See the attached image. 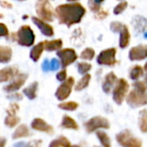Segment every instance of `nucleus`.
<instances>
[{
  "instance_id": "nucleus-20",
  "label": "nucleus",
  "mask_w": 147,
  "mask_h": 147,
  "mask_svg": "<svg viewBox=\"0 0 147 147\" xmlns=\"http://www.w3.org/2000/svg\"><path fill=\"white\" fill-rule=\"evenodd\" d=\"M60 127L65 129H71V130H75V131H78L79 129V126L77 123V121L69 115L63 116Z\"/></svg>"
},
{
  "instance_id": "nucleus-45",
  "label": "nucleus",
  "mask_w": 147,
  "mask_h": 147,
  "mask_svg": "<svg viewBox=\"0 0 147 147\" xmlns=\"http://www.w3.org/2000/svg\"><path fill=\"white\" fill-rule=\"evenodd\" d=\"M6 145V140L3 138H0V146H4Z\"/></svg>"
},
{
  "instance_id": "nucleus-14",
  "label": "nucleus",
  "mask_w": 147,
  "mask_h": 147,
  "mask_svg": "<svg viewBox=\"0 0 147 147\" xmlns=\"http://www.w3.org/2000/svg\"><path fill=\"white\" fill-rule=\"evenodd\" d=\"M32 21L34 22V24L40 29V31L41 32V34L47 37H52L54 35V30L53 26H51L50 24H48L47 22H46V21L36 17V16H32Z\"/></svg>"
},
{
  "instance_id": "nucleus-32",
  "label": "nucleus",
  "mask_w": 147,
  "mask_h": 147,
  "mask_svg": "<svg viewBox=\"0 0 147 147\" xmlns=\"http://www.w3.org/2000/svg\"><path fill=\"white\" fill-rule=\"evenodd\" d=\"M96 55V52L93 48L91 47H87L85 48L80 54V59H84V60H92Z\"/></svg>"
},
{
  "instance_id": "nucleus-6",
  "label": "nucleus",
  "mask_w": 147,
  "mask_h": 147,
  "mask_svg": "<svg viewBox=\"0 0 147 147\" xmlns=\"http://www.w3.org/2000/svg\"><path fill=\"white\" fill-rule=\"evenodd\" d=\"M129 90V84L125 78L117 80L113 90V100L117 105H121L125 101Z\"/></svg>"
},
{
  "instance_id": "nucleus-35",
  "label": "nucleus",
  "mask_w": 147,
  "mask_h": 147,
  "mask_svg": "<svg viewBox=\"0 0 147 147\" xmlns=\"http://www.w3.org/2000/svg\"><path fill=\"white\" fill-rule=\"evenodd\" d=\"M60 66H61V64L59 59L53 58L50 60V71H58L60 68Z\"/></svg>"
},
{
  "instance_id": "nucleus-22",
  "label": "nucleus",
  "mask_w": 147,
  "mask_h": 147,
  "mask_svg": "<svg viewBox=\"0 0 147 147\" xmlns=\"http://www.w3.org/2000/svg\"><path fill=\"white\" fill-rule=\"evenodd\" d=\"M44 50L45 49H44V43H43V41L36 44L35 46L33 47V48L30 51V53H29L30 59L34 62H37L40 59V56L42 55V53H43Z\"/></svg>"
},
{
  "instance_id": "nucleus-7",
  "label": "nucleus",
  "mask_w": 147,
  "mask_h": 147,
  "mask_svg": "<svg viewBox=\"0 0 147 147\" xmlns=\"http://www.w3.org/2000/svg\"><path fill=\"white\" fill-rule=\"evenodd\" d=\"M35 11L39 18L46 22H53L54 16V11L50 4L49 1L38 0L35 4Z\"/></svg>"
},
{
  "instance_id": "nucleus-31",
  "label": "nucleus",
  "mask_w": 147,
  "mask_h": 147,
  "mask_svg": "<svg viewBox=\"0 0 147 147\" xmlns=\"http://www.w3.org/2000/svg\"><path fill=\"white\" fill-rule=\"evenodd\" d=\"M78 106H79V104L76 102H73V101L61 102L58 105V107L60 109H63L65 111H75L78 108Z\"/></svg>"
},
{
  "instance_id": "nucleus-28",
  "label": "nucleus",
  "mask_w": 147,
  "mask_h": 147,
  "mask_svg": "<svg viewBox=\"0 0 147 147\" xmlns=\"http://www.w3.org/2000/svg\"><path fill=\"white\" fill-rule=\"evenodd\" d=\"M139 126L142 133H147V109H143L140 112L139 115Z\"/></svg>"
},
{
  "instance_id": "nucleus-40",
  "label": "nucleus",
  "mask_w": 147,
  "mask_h": 147,
  "mask_svg": "<svg viewBox=\"0 0 147 147\" xmlns=\"http://www.w3.org/2000/svg\"><path fill=\"white\" fill-rule=\"evenodd\" d=\"M9 34V29L7 26L2 22H0V37L7 36Z\"/></svg>"
},
{
  "instance_id": "nucleus-15",
  "label": "nucleus",
  "mask_w": 147,
  "mask_h": 147,
  "mask_svg": "<svg viewBox=\"0 0 147 147\" xmlns=\"http://www.w3.org/2000/svg\"><path fill=\"white\" fill-rule=\"evenodd\" d=\"M31 127H32V129H34L35 131L43 132L47 134H53L54 132L53 127L41 118L34 119L33 121L31 122Z\"/></svg>"
},
{
  "instance_id": "nucleus-11",
  "label": "nucleus",
  "mask_w": 147,
  "mask_h": 147,
  "mask_svg": "<svg viewBox=\"0 0 147 147\" xmlns=\"http://www.w3.org/2000/svg\"><path fill=\"white\" fill-rule=\"evenodd\" d=\"M57 56L60 59V64L63 68L67 67L71 64L74 63L78 59V54L76 51L72 48H64L59 49L56 53Z\"/></svg>"
},
{
  "instance_id": "nucleus-49",
  "label": "nucleus",
  "mask_w": 147,
  "mask_h": 147,
  "mask_svg": "<svg viewBox=\"0 0 147 147\" xmlns=\"http://www.w3.org/2000/svg\"><path fill=\"white\" fill-rule=\"evenodd\" d=\"M145 38L147 39V33H145Z\"/></svg>"
},
{
  "instance_id": "nucleus-47",
  "label": "nucleus",
  "mask_w": 147,
  "mask_h": 147,
  "mask_svg": "<svg viewBox=\"0 0 147 147\" xmlns=\"http://www.w3.org/2000/svg\"><path fill=\"white\" fill-rule=\"evenodd\" d=\"M66 1L71 2V3H73V2H77V1H78V0H66Z\"/></svg>"
},
{
  "instance_id": "nucleus-21",
  "label": "nucleus",
  "mask_w": 147,
  "mask_h": 147,
  "mask_svg": "<svg viewBox=\"0 0 147 147\" xmlns=\"http://www.w3.org/2000/svg\"><path fill=\"white\" fill-rule=\"evenodd\" d=\"M31 135V133L28 129V127L24 125H19L17 127V128L15 130V132L12 134V139L13 140H18V139H22V138H27L29 137Z\"/></svg>"
},
{
  "instance_id": "nucleus-27",
  "label": "nucleus",
  "mask_w": 147,
  "mask_h": 147,
  "mask_svg": "<svg viewBox=\"0 0 147 147\" xmlns=\"http://www.w3.org/2000/svg\"><path fill=\"white\" fill-rule=\"evenodd\" d=\"M21 119L16 115L7 114V116L4 119V125L9 128H13L20 123Z\"/></svg>"
},
{
  "instance_id": "nucleus-41",
  "label": "nucleus",
  "mask_w": 147,
  "mask_h": 147,
  "mask_svg": "<svg viewBox=\"0 0 147 147\" xmlns=\"http://www.w3.org/2000/svg\"><path fill=\"white\" fill-rule=\"evenodd\" d=\"M41 70L44 72H47L50 71V60L47 59H45L41 64Z\"/></svg>"
},
{
  "instance_id": "nucleus-2",
  "label": "nucleus",
  "mask_w": 147,
  "mask_h": 147,
  "mask_svg": "<svg viewBox=\"0 0 147 147\" xmlns=\"http://www.w3.org/2000/svg\"><path fill=\"white\" fill-rule=\"evenodd\" d=\"M11 39L22 47H31L34 43L35 34L28 25L22 26L16 32L12 33Z\"/></svg>"
},
{
  "instance_id": "nucleus-23",
  "label": "nucleus",
  "mask_w": 147,
  "mask_h": 147,
  "mask_svg": "<svg viewBox=\"0 0 147 147\" xmlns=\"http://www.w3.org/2000/svg\"><path fill=\"white\" fill-rule=\"evenodd\" d=\"M12 49L8 46H0V63L7 64L11 60Z\"/></svg>"
},
{
  "instance_id": "nucleus-17",
  "label": "nucleus",
  "mask_w": 147,
  "mask_h": 147,
  "mask_svg": "<svg viewBox=\"0 0 147 147\" xmlns=\"http://www.w3.org/2000/svg\"><path fill=\"white\" fill-rule=\"evenodd\" d=\"M117 80H118V78H117L116 75L113 71L108 73L105 76L104 80L102 82V88L103 92L105 94H109L111 92L112 89L115 87Z\"/></svg>"
},
{
  "instance_id": "nucleus-1",
  "label": "nucleus",
  "mask_w": 147,
  "mask_h": 147,
  "mask_svg": "<svg viewBox=\"0 0 147 147\" xmlns=\"http://www.w3.org/2000/svg\"><path fill=\"white\" fill-rule=\"evenodd\" d=\"M85 14V8L79 3L60 4L54 9V15L59 20V22L68 28L79 23Z\"/></svg>"
},
{
  "instance_id": "nucleus-38",
  "label": "nucleus",
  "mask_w": 147,
  "mask_h": 147,
  "mask_svg": "<svg viewBox=\"0 0 147 147\" xmlns=\"http://www.w3.org/2000/svg\"><path fill=\"white\" fill-rule=\"evenodd\" d=\"M108 16H109V12L102 9H101L100 10H98L97 12L95 13V17H96V19H98V20H103Z\"/></svg>"
},
{
  "instance_id": "nucleus-52",
  "label": "nucleus",
  "mask_w": 147,
  "mask_h": 147,
  "mask_svg": "<svg viewBox=\"0 0 147 147\" xmlns=\"http://www.w3.org/2000/svg\"><path fill=\"white\" fill-rule=\"evenodd\" d=\"M47 1H50V0H47Z\"/></svg>"
},
{
  "instance_id": "nucleus-13",
  "label": "nucleus",
  "mask_w": 147,
  "mask_h": 147,
  "mask_svg": "<svg viewBox=\"0 0 147 147\" xmlns=\"http://www.w3.org/2000/svg\"><path fill=\"white\" fill-rule=\"evenodd\" d=\"M28 78V75L24 73L18 74L16 77V79H14L10 84L3 87V90L7 93H13L20 90L25 84L26 80Z\"/></svg>"
},
{
  "instance_id": "nucleus-26",
  "label": "nucleus",
  "mask_w": 147,
  "mask_h": 147,
  "mask_svg": "<svg viewBox=\"0 0 147 147\" xmlns=\"http://www.w3.org/2000/svg\"><path fill=\"white\" fill-rule=\"evenodd\" d=\"M96 135L97 139L99 140V141L102 146L111 147V140L105 132L101 131L99 129V130L96 131Z\"/></svg>"
},
{
  "instance_id": "nucleus-33",
  "label": "nucleus",
  "mask_w": 147,
  "mask_h": 147,
  "mask_svg": "<svg viewBox=\"0 0 147 147\" xmlns=\"http://www.w3.org/2000/svg\"><path fill=\"white\" fill-rule=\"evenodd\" d=\"M92 68V65L90 63H86V62H79L78 64V73L81 75H84L86 73H88Z\"/></svg>"
},
{
  "instance_id": "nucleus-42",
  "label": "nucleus",
  "mask_w": 147,
  "mask_h": 147,
  "mask_svg": "<svg viewBox=\"0 0 147 147\" xmlns=\"http://www.w3.org/2000/svg\"><path fill=\"white\" fill-rule=\"evenodd\" d=\"M0 6L3 9H12L13 8V5L7 2V1H4V0H1L0 1Z\"/></svg>"
},
{
  "instance_id": "nucleus-25",
  "label": "nucleus",
  "mask_w": 147,
  "mask_h": 147,
  "mask_svg": "<svg viewBox=\"0 0 147 147\" xmlns=\"http://www.w3.org/2000/svg\"><path fill=\"white\" fill-rule=\"evenodd\" d=\"M90 79H91V75L90 74H89V73L84 74L82 77V78L78 82V84L75 85V90L76 91H81V90L86 89L90 84Z\"/></svg>"
},
{
  "instance_id": "nucleus-10",
  "label": "nucleus",
  "mask_w": 147,
  "mask_h": 147,
  "mask_svg": "<svg viewBox=\"0 0 147 147\" xmlns=\"http://www.w3.org/2000/svg\"><path fill=\"white\" fill-rule=\"evenodd\" d=\"M75 84V79L73 77H69L65 80L56 90L55 92V96L59 101H65L67 99L72 90V87L74 86Z\"/></svg>"
},
{
  "instance_id": "nucleus-12",
  "label": "nucleus",
  "mask_w": 147,
  "mask_h": 147,
  "mask_svg": "<svg viewBox=\"0 0 147 147\" xmlns=\"http://www.w3.org/2000/svg\"><path fill=\"white\" fill-rule=\"evenodd\" d=\"M128 58L131 61H140L147 58V45L140 44L132 47L128 53Z\"/></svg>"
},
{
  "instance_id": "nucleus-24",
  "label": "nucleus",
  "mask_w": 147,
  "mask_h": 147,
  "mask_svg": "<svg viewBox=\"0 0 147 147\" xmlns=\"http://www.w3.org/2000/svg\"><path fill=\"white\" fill-rule=\"evenodd\" d=\"M39 84L37 81L33 82L32 84H29L27 88L23 90V94L29 99V100H34L37 97V90H38Z\"/></svg>"
},
{
  "instance_id": "nucleus-4",
  "label": "nucleus",
  "mask_w": 147,
  "mask_h": 147,
  "mask_svg": "<svg viewBox=\"0 0 147 147\" xmlns=\"http://www.w3.org/2000/svg\"><path fill=\"white\" fill-rule=\"evenodd\" d=\"M110 29L114 33H118L120 34L119 46L121 48L124 49L129 46L130 43V32L128 27L121 22H112L110 23Z\"/></svg>"
},
{
  "instance_id": "nucleus-43",
  "label": "nucleus",
  "mask_w": 147,
  "mask_h": 147,
  "mask_svg": "<svg viewBox=\"0 0 147 147\" xmlns=\"http://www.w3.org/2000/svg\"><path fill=\"white\" fill-rule=\"evenodd\" d=\"M8 98H12V99H15V100H22V96L19 93H16V92H13V94L9 95L8 96Z\"/></svg>"
},
{
  "instance_id": "nucleus-8",
  "label": "nucleus",
  "mask_w": 147,
  "mask_h": 147,
  "mask_svg": "<svg viewBox=\"0 0 147 147\" xmlns=\"http://www.w3.org/2000/svg\"><path fill=\"white\" fill-rule=\"evenodd\" d=\"M84 129L88 134H91L99 129H109L110 123L108 119L102 116H94L84 123Z\"/></svg>"
},
{
  "instance_id": "nucleus-18",
  "label": "nucleus",
  "mask_w": 147,
  "mask_h": 147,
  "mask_svg": "<svg viewBox=\"0 0 147 147\" xmlns=\"http://www.w3.org/2000/svg\"><path fill=\"white\" fill-rule=\"evenodd\" d=\"M133 26L136 35L142 34L146 28L147 19L143 16H136L133 20Z\"/></svg>"
},
{
  "instance_id": "nucleus-29",
  "label": "nucleus",
  "mask_w": 147,
  "mask_h": 147,
  "mask_svg": "<svg viewBox=\"0 0 147 147\" xmlns=\"http://www.w3.org/2000/svg\"><path fill=\"white\" fill-rule=\"evenodd\" d=\"M71 146V142H70L69 140H68L66 137H65V136H60V137H59V138L53 140L50 143V145H49V146L50 147H68Z\"/></svg>"
},
{
  "instance_id": "nucleus-34",
  "label": "nucleus",
  "mask_w": 147,
  "mask_h": 147,
  "mask_svg": "<svg viewBox=\"0 0 147 147\" xmlns=\"http://www.w3.org/2000/svg\"><path fill=\"white\" fill-rule=\"evenodd\" d=\"M127 6H128V3H127V2H126V1H122V2H121V3H119L114 8V14H115V15H120V14L123 13V12L127 9Z\"/></svg>"
},
{
  "instance_id": "nucleus-3",
  "label": "nucleus",
  "mask_w": 147,
  "mask_h": 147,
  "mask_svg": "<svg viewBox=\"0 0 147 147\" xmlns=\"http://www.w3.org/2000/svg\"><path fill=\"white\" fill-rule=\"evenodd\" d=\"M127 103L133 109L147 105V90H142L135 87L128 93L126 97Z\"/></svg>"
},
{
  "instance_id": "nucleus-48",
  "label": "nucleus",
  "mask_w": 147,
  "mask_h": 147,
  "mask_svg": "<svg viewBox=\"0 0 147 147\" xmlns=\"http://www.w3.org/2000/svg\"><path fill=\"white\" fill-rule=\"evenodd\" d=\"M1 18H3V15L2 14V13H0V19Z\"/></svg>"
},
{
  "instance_id": "nucleus-19",
  "label": "nucleus",
  "mask_w": 147,
  "mask_h": 147,
  "mask_svg": "<svg viewBox=\"0 0 147 147\" xmlns=\"http://www.w3.org/2000/svg\"><path fill=\"white\" fill-rule=\"evenodd\" d=\"M44 49L47 52L58 51L62 48L63 40L61 39H56L52 40H44Z\"/></svg>"
},
{
  "instance_id": "nucleus-44",
  "label": "nucleus",
  "mask_w": 147,
  "mask_h": 147,
  "mask_svg": "<svg viewBox=\"0 0 147 147\" xmlns=\"http://www.w3.org/2000/svg\"><path fill=\"white\" fill-rule=\"evenodd\" d=\"M144 78H145V81L147 83V62L145 64V66H144Z\"/></svg>"
},
{
  "instance_id": "nucleus-46",
  "label": "nucleus",
  "mask_w": 147,
  "mask_h": 147,
  "mask_svg": "<svg viewBox=\"0 0 147 147\" xmlns=\"http://www.w3.org/2000/svg\"><path fill=\"white\" fill-rule=\"evenodd\" d=\"M94 1H95L96 3H97L98 4H101V3H103L105 0H94Z\"/></svg>"
},
{
  "instance_id": "nucleus-16",
  "label": "nucleus",
  "mask_w": 147,
  "mask_h": 147,
  "mask_svg": "<svg viewBox=\"0 0 147 147\" xmlns=\"http://www.w3.org/2000/svg\"><path fill=\"white\" fill-rule=\"evenodd\" d=\"M19 74V69L16 65L7 66L0 70V83H5L12 80Z\"/></svg>"
},
{
  "instance_id": "nucleus-37",
  "label": "nucleus",
  "mask_w": 147,
  "mask_h": 147,
  "mask_svg": "<svg viewBox=\"0 0 147 147\" xmlns=\"http://www.w3.org/2000/svg\"><path fill=\"white\" fill-rule=\"evenodd\" d=\"M20 109V107L17 103H11L9 104V108L7 109L6 112L7 114H12V115H16L18 110Z\"/></svg>"
},
{
  "instance_id": "nucleus-5",
  "label": "nucleus",
  "mask_w": 147,
  "mask_h": 147,
  "mask_svg": "<svg viewBox=\"0 0 147 147\" xmlns=\"http://www.w3.org/2000/svg\"><path fill=\"white\" fill-rule=\"evenodd\" d=\"M115 140L117 143L123 147H140L142 146V141L134 136L132 132L128 129L122 130L116 134Z\"/></svg>"
},
{
  "instance_id": "nucleus-30",
  "label": "nucleus",
  "mask_w": 147,
  "mask_h": 147,
  "mask_svg": "<svg viewBox=\"0 0 147 147\" xmlns=\"http://www.w3.org/2000/svg\"><path fill=\"white\" fill-rule=\"evenodd\" d=\"M144 76V68H142L140 65H135L134 66L129 73V77L132 80L137 81L139 80L141 77Z\"/></svg>"
},
{
  "instance_id": "nucleus-39",
  "label": "nucleus",
  "mask_w": 147,
  "mask_h": 147,
  "mask_svg": "<svg viewBox=\"0 0 147 147\" xmlns=\"http://www.w3.org/2000/svg\"><path fill=\"white\" fill-rule=\"evenodd\" d=\"M56 78H57V80L59 81V82H64L65 80H66V78H67V72H66V70L65 69V70H62V71H60L59 72H58L57 75H56Z\"/></svg>"
},
{
  "instance_id": "nucleus-51",
  "label": "nucleus",
  "mask_w": 147,
  "mask_h": 147,
  "mask_svg": "<svg viewBox=\"0 0 147 147\" xmlns=\"http://www.w3.org/2000/svg\"><path fill=\"white\" fill-rule=\"evenodd\" d=\"M119 1H123V0H119Z\"/></svg>"
},
{
  "instance_id": "nucleus-9",
  "label": "nucleus",
  "mask_w": 147,
  "mask_h": 147,
  "mask_svg": "<svg viewBox=\"0 0 147 147\" xmlns=\"http://www.w3.org/2000/svg\"><path fill=\"white\" fill-rule=\"evenodd\" d=\"M116 48L110 47L105 50H102L97 56L96 62L101 65L113 66L118 63L116 59Z\"/></svg>"
},
{
  "instance_id": "nucleus-36",
  "label": "nucleus",
  "mask_w": 147,
  "mask_h": 147,
  "mask_svg": "<svg viewBox=\"0 0 147 147\" xmlns=\"http://www.w3.org/2000/svg\"><path fill=\"white\" fill-rule=\"evenodd\" d=\"M88 5H89V8L90 9V10L93 11L94 13H96L101 9V4H98L94 0H88Z\"/></svg>"
},
{
  "instance_id": "nucleus-50",
  "label": "nucleus",
  "mask_w": 147,
  "mask_h": 147,
  "mask_svg": "<svg viewBox=\"0 0 147 147\" xmlns=\"http://www.w3.org/2000/svg\"><path fill=\"white\" fill-rule=\"evenodd\" d=\"M17 1H25V0H17Z\"/></svg>"
}]
</instances>
